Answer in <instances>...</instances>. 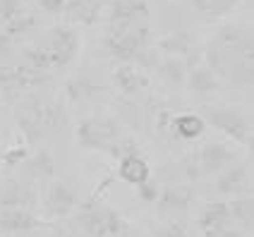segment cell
Returning <instances> with one entry per match:
<instances>
[{
	"instance_id": "cell-1",
	"label": "cell",
	"mask_w": 254,
	"mask_h": 237,
	"mask_svg": "<svg viewBox=\"0 0 254 237\" xmlns=\"http://www.w3.org/2000/svg\"><path fill=\"white\" fill-rule=\"evenodd\" d=\"M206 67L235 89L252 86L254 79V36L252 27L226 22L216 29L201 51Z\"/></svg>"
},
{
	"instance_id": "cell-2",
	"label": "cell",
	"mask_w": 254,
	"mask_h": 237,
	"mask_svg": "<svg viewBox=\"0 0 254 237\" xmlns=\"http://www.w3.org/2000/svg\"><path fill=\"white\" fill-rule=\"evenodd\" d=\"M14 122L24 144H36L65 129L67 111L63 103H56V101L24 96L14 103Z\"/></svg>"
},
{
	"instance_id": "cell-3",
	"label": "cell",
	"mask_w": 254,
	"mask_h": 237,
	"mask_svg": "<svg viewBox=\"0 0 254 237\" xmlns=\"http://www.w3.org/2000/svg\"><path fill=\"white\" fill-rule=\"evenodd\" d=\"M74 137H77V144L82 149L101 151V154L115 156V158L139 149L132 139L123 137L120 125L111 118H84V120H79Z\"/></svg>"
},
{
	"instance_id": "cell-4",
	"label": "cell",
	"mask_w": 254,
	"mask_h": 237,
	"mask_svg": "<svg viewBox=\"0 0 254 237\" xmlns=\"http://www.w3.org/2000/svg\"><path fill=\"white\" fill-rule=\"evenodd\" d=\"M74 221L89 237H125L129 233L127 221L115 209L101 204L99 199H89L77 206Z\"/></svg>"
},
{
	"instance_id": "cell-5",
	"label": "cell",
	"mask_w": 254,
	"mask_h": 237,
	"mask_svg": "<svg viewBox=\"0 0 254 237\" xmlns=\"http://www.w3.org/2000/svg\"><path fill=\"white\" fill-rule=\"evenodd\" d=\"M201 120L206 125L216 127L221 134H226L228 139L238 141L242 146H250L252 149V122L247 120V115L240 113L238 108H230V106H218V103H204L201 106Z\"/></svg>"
},
{
	"instance_id": "cell-6",
	"label": "cell",
	"mask_w": 254,
	"mask_h": 237,
	"mask_svg": "<svg viewBox=\"0 0 254 237\" xmlns=\"http://www.w3.org/2000/svg\"><path fill=\"white\" fill-rule=\"evenodd\" d=\"M51 79L48 72H39L24 62L19 65H0V96L7 103H17L19 98L29 96L31 89L41 86Z\"/></svg>"
},
{
	"instance_id": "cell-7",
	"label": "cell",
	"mask_w": 254,
	"mask_h": 237,
	"mask_svg": "<svg viewBox=\"0 0 254 237\" xmlns=\"http://www.w3.org/2000/svg\"><path fill=\"white\" fill-rule=\"evenodd\" d=\"M146 46H151V27L149 24H137L125 31H115V34L103 36V51L113 60L125 62V65H132L134 56Z\"/></svg>"
},
{
	"instance_id": "cell-8",
	"label": "cell",
	"mask_w": 254,
	"mask_h": 237,
	"mask_svg": "<svg viewBox=\"0 0 254 237\" xmlns=\"http://www.w3.org/2000/svg\"><path fill=\"white\" fill-rule=\"evenodd\" d=\"M43 46H46V51L51 56L53 70H65L79 56V51H82V36L70 24H56V27L48 31V39H46Z\"/></svg>"
},
{
	"instance_id": "cell-9",
	"label": "cell",
	"mask_w": 254,
	"mask_h": 237,
	"mask_svg": "<svg viewBox=\"0 0 254 237\" xmlns=\"http://www.w3.org/2000/svg\"><path fill=\"white\" fill-rule=\"evenodd\" d=\"M151 10L146 0H108V29L106 34L125 31L137 24H149Z\"/></svg>"
},
{
	"instance_id": "cell-10",
	"label": "cell",
	"mask_w": 254,
	"mask_h": 237,
	"mask_svg": "<svg viewBox=\"0 0 254 237\" xmlns=\"http://www.w3.org/2000/svg\"><path fill=\"white\" fill-rule=\"evenodd\" d=\"M79 206L77 189L67 180H51L43 192V209L51 218H67Z\"/></svg>"
},
{
	"instance_id": "cell-11",
	"label": "cell",
	"mask_w": 254,
	"mask_h": 237,
	"mask_svg": "<svg viewBox=\"0 0 254 237\" xmlns=\"http://www.w3.org/2000/svg\"><path fill=\"white\" fill-rule=\"evenodd\" d=\"M192 204H194V189L187 182H170L161 187L156 199V209L161 216H183Z\"/></svg>"
},
{
	"instance_id": "cell-12",
	"label": "cell",
	"mask_w": 254,
	"mask_h": 237,
	"mask_svg": "<svg viewBox=\"0 0 254 237\" xmlns=\"http://www.w3.org/2000/svg\"><path fill=\"white\" fill-rule=\"evenodd\" d=\"M233 161H238V151L230 149V144H226V141H206L197 151V163L201 178L218 175Z\"/></svg>"
},
{
	"instance_id": "cell-13",
	"label": "cell",
	"mask_w": 254,
	"mask_h": 237,
	"mask_svg": "<svg viewBox=\"0 0 254 237\" xmlns=\"http://www.w3.org/2000/svg\"><path fill=\"white\" fill-rule=\"evenodd\" d=\"M39 204V187L31 180H7L0 187V209L34 211Z\"/></svg>"
},
{
	"instance_id": "cell-14",
	"label": "cell",
	"mask_w": 254,
	"mask_h": 237,
	"mask_svg": "<svg viewBox=\"0 0 254 237\" xmlns=\"http://www.w3.org/2000/svg\"><path fill=\"white\" fill-rule=\"evenodd\" d=\"M250 187H252V180H250L247 163H230L216 175V182H213V189L221 196H247Z\"/></svg>"
},
{
	"instance_id": "cell-15",
	"label": "cell",
	"mask_w": 254,
	"mask_h": 237,
	"mask_svg": "<svg viewBox=\"0 0 254 237\" xmlns=\"http://www.w3.org/2000/svg\"><path fill=\"white\" fill-rule=\"evenodd\" d=\"M115 178L120 182H125V184H129V187H137V184H141L144 180L151 178V166H149L146 156L137 149V151L123 154L118 158Z\"/></svg>"
},
{
	"instance_id": "cell-16",
	"label": "cell",
	"mask_w": 254,
	"mask_h": 237,
	"mask_svg": "<svg viewBox=\"0 0 254 237\" xmlns=\"http://www.w3.org/2000/svg\"><path fill=\"white\" fill-rule=\"evenodd\" d=\"M197 225H199L201 237H216V235H221L223 230L233 228L228 201H209V204H204V209L199 213Z\"/></svg>"
},
{
	"instance_id": "cell-17",
	"label": "cell",
	"mask_w": 254,
	"mask_h": 237,
	"mask_svg": "<svg viewBox=\"0 0 254 237\" xmlns=\"http://www.w3.org/2000/svg\"><path fill=\"white\" fill-rule=\"evenodd\" d=\"M168 132L175 139L183 141H194L206 132V122L201 120V115L194 111H180V113H170L168 120Z\"/></svg>"
},
{
	"instance_id": "cell-18",
	"label": "cell",
	"mask_w": 254,
	"mask_h": 237,
	"mask_svg": "<svg viewBox=\"0 0 254 237\" xmlns=\"http://www.w3.org/2000/svg\"><path fill=\"white\" fill-rule=\"evenodd\" d=\"M43 221L27 209H0V230L7 235H24L36 228H41Z\"/></svg>"
},
{
	"instance_id": "cell-19",
	"label": "cell",
	"mask_w": 254,
	"mask_h": 237,
	"mask_svg": "<svg viewBox=\"0 0 254 237\" xmlns=\"http://www.w3.org/2000/svg\"><path fill=\"white\" fill-rule=\"evenodd\" d=\"M22 173L27 175L31 182H43V180H56L58 166L56 158L48 149H39L36 154H29L27 161L22 163Z\"/></svg>"
},
{
	"instance_id": "cell-20",
	"label": "cell",
	"mask_w": 254,
	"mask_h": 237,
	"mask_svg": "<svg viewBox=\"0 0 254 237\" xmlns=\"http://www.w3.org/2000/svg\"><path fill=\"white\" fill-rule=\"evenodd\" d=\"M111 79H113L115 89L127 98L137 96L141 89L149 86V79L141 74V70H137L134 65H125V62H120V65L115 67L113 74H111Z\"/></svg>"
},
{
	"instance_id": "cell-21",
	"label": "cell",
	"mask_w": 254,
	"mask_h": 237,
	"mask_svg": "<svg viewBox=\"0 0 254 237\" xmlns=\"http://www.w3.org/2000/svg\"><path fill=\"white\" fill-rule=\"evenodd\" d=\"M108 89L103 86V84L94 82V79H89V77H74L70 82L65 84V98L74 103V106H79V103H91V101H96V96H103Z\"/></svg>"
},
{
	"instance_id": "cell-22",
	"label": "cell",
	"mask_w": 254,
	"mask_h": 237,
	"mask_svg": "<svg viewBox=\"0 0 254 237\" xmlns=\"http://www.w3.org/2000/svg\"><path fill=\"white\" fill-rule=\"evenodd\" d=\"M156 48L161 51V56L185 58L190 51L197 48V39H194V34L187 31V29H175V31H168L161 41L156 43Z\"/></svg>"
},
{
	"instance_id": "cell-23",
	"label": "cell",
	"mask_w": 254,
	"mask_h": 237,
	"mask_svg": "<svg viewBox=\"0 0 254 237\" xmlns=\"http://www.w3.org/2000/svg\"><path fill=\"white\" fill-rule=\"evenodd\" d=\"M185 82H187V89H190L192 94H197V96H209L213 91H218V86H221L218 77L206 67L204 60L187 70V79H185Z\"/></svg>"
},
{
	"instance_id": "cell-24",
	"label": "cell",
	"mask_w": 254,
	"mask_h": 237,
	"mask_svg": "<svg viewBox=\"0 0 254 237\" xmlns=\"http://www.w3.org/2000/svg\"><path fill=\"white\" fill-rule=\"evenodd\" d=\"M156 74L158 79L168 86H180L187 79V67H185V60L183 58H175V56H163L161 62L156 65Z\"/></svg>"
},
{
	"instance_id": "cell-25",
	"label": "cell",
	"mask_w": 254,
	"mask_h": 237,
	"mask_svg": "<svg viewBox=\"0 0 254 237\" xmlns=\"http://www.w3.org/2000/svg\"><path fill=\"white\" fill-rule=\"evenodd\" d=\"M228 211H230V221L242 225L245 230H252V218H254V201L250 196H233L228 201Z\"/></svg>"
},
{
	"instance_id": "cell-26",
	"label": "cell",
	"mask_w": 254,
	"mask_h": 237,
	"mask_svg": "<svg viewBox=\"0 0 254 237\" xmlns=\"http://www.w3.org/2000/svg\"><path fill=\"white\" fill-rule=\"evenodd\" d=\"M39 27V19H36V14L34 12H24L19 14V17H14L12 22H7L5 27H2V31L12 39V41H17V39H22V36H27V34H31L34 29Z\"/></svg>"
},
{
	"instance_id": "cell-27",
	"label": "cell",
	"mask_w": 254,
	"mask_h": 237,
	"mask_svg": "<svg viewBox=\"0 0 254 237\" xmlns=\"http://www.w3.org/2000/svg\"><path fill=\"white\" fill-rule=\"evenodd\" d=\"M22 62L29 65V67H34V70H39V72H48V74H51V70H53L51 56H48V51H46L43 43L27 46V48L22 51Z\"/></svg>"
},
{
	"instance_id": "cell-28",
	"label": "cell",
	"mask_w": 254,
	"mask_h": 237,
	"mask_svg": "<svg viewBox=\"0 0 254 237\" xmlns=\"http://www.w3.org/2000/svg\"><path fill=\"white\" fill-rule=\"evenodd\" d=\"M238 5H240V0H209L206 2V10H204V17L213 19V22L216 19H226Z\"/></svg>"
},
{
	"instance_id": "cell-29",
	"label": "cell",
	"mask_w": 254,
	"mask_h": 237,
	"mask_svg": "<svg viewBox=\"0 0 254 237\" xmlns=\"http://www.w3.org/2000/svg\"><path fill=\"white\" fill-rule=\"evenodd\" d=\"M29 156V146L27 144H19V139H17V144H12L5 154H2V158H0V163H2V168L5 170H12V168H19L24 161H27Z\"/></svg>"
},
{
	"instance_id": "cell-30",
	"label": "cell",
	"mask_w": 254,
	"mask_h": 237,
	"mask_svg": "<svg viewBox=\"0 0 254 237\" xmlns=\"http://www.w3.org/2000/svg\"><path fill=\"white\" fill-rule=\"evenodd\" d=\"M161 51L156 48V46H146V48H141L139 53L134 56L132 60V65L137 67V70H156V65L161 62Z\"/></svg>"
},
{
	"instance_id": "cell-31",
	"label": "cell",
	"mask_w": 254,
	"mask_h": 237,
	"mask_svg": "<svg viewBox=\"0 0 254 237\" xmlns=\"http://www.w3.org/2000/svg\"><path fill=\"white\" fill-rule=\"evenodd\" d=\"M22 12H24L22 0H0V27H5L7 22H12Z\"/></svg>"
},
{
	"instance_id": "cell-32",
	"label": "cell",
	"mask_w": 254,
	"mask_h": 237,
	"mask_svg": "<svg viewBox=\"0 0 254 237\" xmlns=\"http://www.w3.org/2000/svg\"><path fill=\"white\" fill-rule=\"evenodd\" d=\"M137 189V194L144 204H156V199H158V192H161V187H158V180H156L154 175L149 178V180H144L141 184L134 187Z\"/></svg>"
},
{
	"instance_id": "cell-33",
	"label": "cell",
	"mask_w": 254,
	"mask_h": 237,
	"mask_svg": "<svg viewBox=\"0 0 254 237\" xmlns=\"http://www.w3.org/2000/svg\"><path fill=\"white\" fill-rule=\"evenodd\" d=\"M154 237H190V230H187L185 221H170L163 228H158Z\"/></svg>"
},
{
	"instance_id": "cell-34",
	"label": "cell",
	"mask_w": 254,
	"mask_h": 237,
	"mask_svg": "<svg viewBox=\"0 0 254 237\" xmlns=\"http://www.w3.org/2000/svg\"><path fill=\"white\" fill-rule=\"evenodd\" d=\"M120 115L125 118L132 127H139V108L132 101H120Z\"/></svg>"
},
{
	"instance_id": "cell-35",
	"label": "cell",
	"mask_w": 254,
	"mask_h": 237,
	"mask_svg": "<svg viewBox=\"0 0 254 237\" xmlns=\"http://www.w3.org/2000/svg\"><path fill=\"white\" fill-rule=\"evenodd\" d=\"M39 5H41L43 12L48 14H63L65 12V5H67V0H39Z\"/></svg>"
},
{
	"instance_id": "cell-36",
	"label": "cell",
	"mask_w": 254,
	"mask_h": 237,
	"mask_svg": "<svg viewBox=\"0 0 254 237\" xmlns=\"http://www.w3.org/2000/svg\"><path fill=\"white\" fill-rule=\"evenodd\" d=\"M12 43L14 41L10 39V36H7V34H5V31H2V27H0V56H2V53H7Z\"/></svg>"
},
{
	"instance_id": "cell-37",
	"label": "cell",
	"mask_w": 254,
	"mask_h": 237,
	"mask_svg": "<svg viewBox=\"0 0 254 237\" xmlns=\"http://www.w3.org/2000/svg\"><path fill=\"white\" fill-rule=\"evenodd\" d=\"M216 237H245V233H242V230H235V228H228V230H223L221 235H216Z\"/></svg>"
},
{
	"instance_id": "cell-38",
	"label": "cell",
	"mask_w": 254,
	"mask_h": 237,
	"mask_svg": "<svg viewBox=\"0 0 254 237\" xmlns=\"http://www.w3.org/2000/svg\"><path fill=\"white\" fill-rule=\"evenodd\" d=\"M206 2H209V0H192L194 10H197V12H201V14H204V10H206Z\"/></svg>"
},
{
	"instance_id": "cell-39",
	"label": "cell",
	"mask_w": 254,
	"mask_h": 237,
	"mask_svg": "<svg viewBox=\"0 0 254 237\" xmlns=\"http://www.w3.org/2000/svg\"><path fill=\"white\" fill-rule=\"evenodd\" d=\"M46 237H72L70 233H63V230H58V233H51V235H46Z\"/></svg>"
}]
</instances>
